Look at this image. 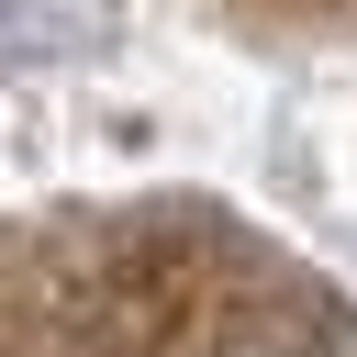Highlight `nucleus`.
<instances>
[{
	"instance_id": "obj_1",
	"label": "nucleus",
	"mask_w": 357,
	"mask_h": 357,
	"mask_svg": "<svg viewBox=\"0 0 357 357\" xmlns=\"http://www.w3.org/2000/svg\"><path fill=\"white\" fill-rule=\"evenodd\" d=\"M190 357H312L301 335H279V324H212Z\"/></svg>"
}]
</instances>
